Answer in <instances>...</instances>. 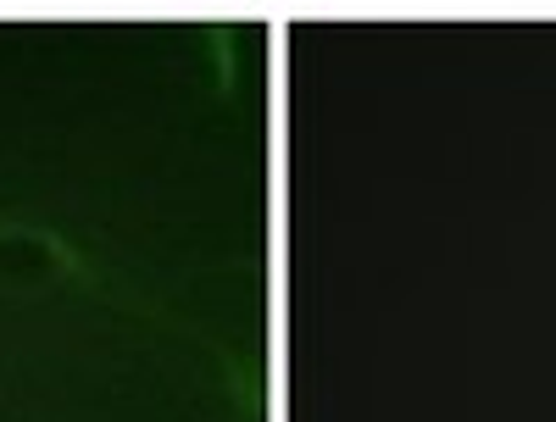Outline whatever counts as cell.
Here are the masks:
<instances>
[{"instance_id":"6da1fadb","label":"cell","mask_w":556,"mask_h":422,"mask_svg":"<svg viewBox=\"0 0 556 422\" xmlns=\"http://www.w3.org/2000/svg\"><path fill=\"white\" fill-rule=\"evenodd\" d=\"M78 261L62 240H51V233L39 228H7L0 222V290H23V295H39L51 290L56 278H73Z\"/></svg>"}]
</instances>
